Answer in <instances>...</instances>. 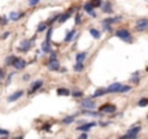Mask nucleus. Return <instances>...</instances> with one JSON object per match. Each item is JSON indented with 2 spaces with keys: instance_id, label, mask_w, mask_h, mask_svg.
<instances>
[{
  "instance_id": "12",
  "label": "nucleus",
  "mask_w": 148,
  "mask_h": 139,
  "mask_svg": "<svg viewBox=\"0 0 148 139\" xmlns=\"http://www.w3.org/2000/svg\"><path fill=\"white\" fill-rule=\"evenodd\" d=\"M147 27H148V18H140V20L137 21V30L143 31Z\"/></svg>"
},
{
  "instance_id": "19",
  "label": "nucleus",
  "mask_w": 148,
  "mask_h": 139,
  "mask_svg": "<svg viewBox=\"0 0 148 139\" xmlns=\"http://www.w3.org/2000/svg\"><path fill=\"white\" fill-rule=\"evenodd\" d=\"M121 20V17H109V18H105V20H103V25H112V23L115 22H118V21Z\"/></svg>"
},
{
  "instance_id": "36",
  "label": "nucleus",
  "mask_w": 148,
  "mask_h": 139,
  "mask_svg": "<svg viewBox=\"0 0 148 139\" xmlns=\"http://www.w3.org/2000/svg\"><path fill=\"white\" fill-rule=\"evenodd\" d=\"M130 90H131V86H122V88H121V90H120V92H121V94H123V92H127V91H130Z\"/></svg>"
},
{
  "instance_id": "23",
  "label": "nucleus",
  "mask_w": 148,
  "mask_h": 139,
  "mask_svg": "<svg viewBox=\"0 0 148 139\" xmlns=\"http://www.w3.org/2000/svg\"><path fill=\"white\" fill-rule=\"evenodd\" d=\"M86 57H87V52H79V53H77L76 55L77 63H83Z\"/></svg>"
},
{
  "instance_id": "16",
  "label": "nucleus",
  "mask_w": 148,
  "mask_h": 139,
  "mask_svg": "<svg viewBox=\"0 0 148 139\" xmlns=\"http://www.w3.org/2000/svg\"><path fill=\"white\" fill-rule=\"evenodd\" d=\"M17 59H18V57H17L16 55H9V56L5 59V65L7 66H13L14 63L17 61Z\"/></svg>"
},
{
  "instance_id": "7",
  "label": "nucleus",
  "mask_w": 148,
  "mask_h": 139,
  "mask_svg": "<svg viewBox=\"0 0 148 139\" xmlns=\"http://www.w3.org/2000/svg\"><path fill=\"white\" fill-rule=\"evenodd\" d=\"M99 111L103 112V113H115L117 111V107L115 104H103L100 108H99Z\"/></svg>"
},
{
  "instance_id": "33",
  "label": "nucleus",
  "mask_w": 148,
  "mask_h": 139,
  "mask_svg": "<svg viewBox=\"0 0 148 139\" xmlns=\"http://www.w3.org/2000/svg\"><path fill=\"white\" fill-rule=\"evenodd\" d=\"M72 96H74V98H82V96H83V92H82V91H73Z\"/></svg>"
},
{
  "instance_id": "37",
  "label": "nucleus",
  "mask_w": 148,
  "mask_h": 139,
  "mask_svg": "<svg viewBox=\"0 0 148 139\" xmlns=\"http://www.w3.org/2000/svg\"><path fill=\"white\" fill-rule=\"evenodd\" d=\"M82 23V16L79 13L76 14V25H81Z\"/></svg>"
},
{
  "instance_id": "4",
  "label": "nucleus",
  "mask_w": 148,
  "mask_h": 139,
  "mask_svg": "<svg viewBox=\"0 0 148 139\" xmlns=\"http://www.w3.org/2000/svg\"><path fill=\"white\" fill-rule=\"evenodd\" d=\"M142 130V126H133V128H130L127 130V134L126 135H123L125 136V139H137V136H138V134H139V131Z\"/></svg>"
},
{
  "instance_id": "1",
  "label": "nucleus",
  "mask_w": 148,
  "mask_h": 139,
  "mask_svg": "<svg viewBox=\"0 0 148 139\" xmlns=\"http://www.w3.org/2000/svg\"><path fill=\"white\" fill-rule=\"evenodd\" d=\"M35 40V37H33L31 39H26V40H22L20 43V45L17 47V51L18 52H29L30 48L33 47V42Z\"/></svg>"
},
{
  "instance_id": "28",
  "label": "nucleus",
  "mask_w": 148,
  "mask_h": 139,
  "mask_svg": "<svg viewBox=\"0 0 148 139\" xmlns=\"http://www.w3.org/2000/svg\"><path fill=\"white\" fill-rule=\"evenodd\" d=\"M138 105L139 107H147L148 105V98H142V99H139V102H138Z\"/></svg>"
},
{
  "instance_id": "35",
  "label": "nucleus",
  "mask_w": 148,
  "mask_h": 139,
  "mask_svg": "<svg viewBox=\"0 0 148 139\" xmlns=\"http://www.w3.org/2000/svg\"><path fill=\"white\" fill-rule=\"evenodd\" d=\"M55 60H57V52L52 51L50 55V61H55Z\"/></svg>"
},
{
  "instance_id": "40",
  "label": "nucleus",
  "mask_w": 148,
  "mask_h": 139,
  "mask_svg": "<svg viewBox=\"0 0 148 139\" xmlns=\"http://www.w3.org/2000/svg\"><path fill=\"white\" fill-rule=\"evenodd\" d=\"M42 130H44V131H50V130H51V125H50V124H44V125L42 126Z\"/></svg>"
},
{
  "instance_id": "9",
  "label": "nucleus",
  "mask_w": 148,
  "mask_h": 139,
  "mask_svg": "<svg viewBox=\"0 0 148 139\" xmlns=\"http://www.w3.org/2000/svg\"><path fill=\"white\" fill-rule=\"evenodd\" d=\"M27 65H29V64L26 63L25 60H23V59H21V57H18V59H17V61H16V63H14L13 68L16 69V70H22V69H25Z\"/></svg>"
},
{
  "instance_id": "6",
  "label": "nucleus",
  "mask_w": 148,
  "mask_h": 139,
  "mask_svg": "<svg viewBox=\"0 0 148 139\" xmlns=\"http://www.w3.org/2000/svg\"><path fill=\"white\" fill-rule=\"evenodd\" d=\"M23 95H25V91L23 90H17V91H14L13 94H11L8 98H7V102L8 103H14V102H17V100H20Z\"/></svg>"
},
{
  "instance_id": "39",
  "label": "nucleus",
  "mask_w": 148,
  "mask_h": 139,
  "mask_svg": "<svg viewBox=\"0 0 148 139\" xmlns=\"http://www.w3.org/2000/svg\"><path fill=\"white\" fill-rule=\"evenodd\" d=\"M5 72H4V69L3 68H0V82H1V81L4 80V78H5Z\"/></svg>"
},
{
  "instance_id": "29",
  "label": "nucleus",
  "mask_w": 148,
  "mask_h": 139,
  "mask_svg": "<svg viewBox=\"0 0 148 139\" xmlns=\"http://www.w3.org/2000/svg\"><path fill=\"white\" fill-rule=\"evenodd\" d=\"M83 113L88 114V116H91V117H100L101 116V113H96V112H94V111H87V109H84Z\"/></svg>"
},
{
  "instance_id": "48",
  "label": "nucleus",
  "mask_w": 148,
  "mask_h": 139,
  "mask_svg": "<svg viewBox=\"0 0 148 139\" xmlns=\"http://www.w3.org/2000/svg\"><path fill=\"white\" fill-rule=\"evenodd\" d=\"M0 25H1V18H0Z\"/></svg>"
},
{
  "instance_id": "11",
  "label": "nucleus",
  "mask_w": 148,
  "mask_h": 139,
  "mask_svg": "<svg viewBox=\"0 0 148 139\" xmlns=\"http://www.w3.org/2000/svg\"><path fill=\"white\" fill-rule=\"evenodd\" d=\"M73 11H76V8H70L68 12H65V13H62V14H60V18H59V23H64V22H66L70 18V16H72V13H73Z\"/></svg>"
},
{
  "instance_id": "3",
  "label": "nucleus",
  "mask_w": 148,
  "mask_h": 139,
  "mask_svg": "<svg viewBox=\"0 0 148 139\" xmlns=\"http://www.w3.org/2000/svg\"><path fill=\"white\" fill-rule=\"evenodd\" d=\"M116 37L120 38V39L125 40V42H131V35H130V33H129V30H126V29H118L117 31H116Z\"/></svg>"
},
{
  "instance_id": "38",
  "label": "nucleus",
  "mask_w": 148,
  "mask_h": 139,
  "mask_svg": "<svg viewBox=\"0 0 148 139\" xmlns=\"http://www.w3.org/2000/svg\"><path fill=\"white\" fill-rule=\"evenodd\" d=\"M40 0H29V7H35L39 4Z\"/></svg>"
},
{
  "instance_id": "25",
  "label": "nucleus",
  "mask_w": 148,
  "mask_h": 139,
  "mask_svg": "<svg viewBox=\"0 0 148 139\" xmlns=\"http://www.w3.org/2000/svg\"><path fill=\"white\" fill-rule=\"evenodd\" d=\"M74 35H76V30H74V29H73V30H70V31H68V34L65 35V42L69 43L70 40L74 38Z\"/></svg>"
},
{
  "instance_id": "42",
  "label": "nucleus",
  "mask_w": 148,
  "mask_h": 139,
  "mask_svg": "<svg viewBox=\"0 0 148 139\" xmlns=\"http://www.w3.org/2000/svg\"><path fill=\"white\" fill-rule=\"evenodd\" d=\"M11 34H12V31H4V34L1 35V38H3V39H7V38H8Z\"/></svg>"
},
{
  "instance_id": "44",
  "label": "nucleus",
  "mask_w": 148,
  "mask_h": 139,
  "mask_svg": "<svg viewBox=\"0 0 148 139\" xmlns=\"http://www.w3.org/2000/svg\"><path fill=\"white\" fill-rule=\"evenodd\" d=\"M22 80H23V81H29V80H30V74H29V73L23 74V77H22Z\"/></svg>"
},
{
  "instance_id": "2",
  "label": "nucleus",
  "mask_w": 148,
  "mask_h": 139,
  "mask_svg": "<svg viewBox=\"0 0 148 139\" xmlns=\"http://www.w3.org/2000/svg\"><path fill=\"white\" fill-rule=\"evenodd\" d=\"M43 85H44V82H43V80H36V81H34V82L30 85V88H29V91H27L29 96H31V95H34V94H35V92H36V91H39L40 88L43 87Z\"/></svg>"
},
{
  "instance_id": "47",
  "label": "nucleus",
  "mask_w": 148,
  "mask_h": 139,
  "mask_svg": "<svg viewBox=\"0 0 148 139\" xmlns=\"http://www.w3.org/2000/svg\"><path fill=\"white\" fill-rule=\"evenodd\" d=\"M60 72H61V73H65V72H66V69H65V68H61V69H60Z\"/></svg>"
},
{
  "instance_id": "49",
  "label": "nucleus",
  "mask_w": 148,
  "mask_h": 139,
  "mask_svg": "<svg viewBox=\"0 0 148 139\" xmlns=\"http://www.w3.org/2000/svg\"><path fill=\"white\" fill-rule=\"evenodd\" d=\"M121 139H125V136H122V138H121Z\"/></svg>"
},
{
  "instance_id": "18",
  "label": "nucleus",
  "mask_w": 148,
  "mask_h": 139,
  "mask_svg": "<svg viewBox=\"0 0 148 139\" xmlns=\"http://www.w3.org/2000/svg\"><path fill=\"white\" fill-rule=\"evenodd\" d=\"M76 116H77V114L66 116V117H64V118L61 120V122L64 124V125H70V124H73V122H74V120H76Z\"/></svg>"
},
{
  "instance_id": "20",
  "label": "nucleus",
  "mask_w": 148,
  "mask_h": 139,
  "mask_svg": "<svg viewBox=\"0 0 148 139\" xmlns=\"http://www.w3.org/2000/svg\"><path fill=\"white\" fill-rule=\"evenodd\" d=\"M56 92H57L59 96H69L70 95V91L68 90V88H65V87H59Z\"/></svg>"
},
{
  "instance_id": "50",
  "label": "nucleus",
  "mask_w": 148,
  "mask_h": 139,
  "mask_svg": "<svg viewBox=\"0 0 148 139\" xmlns=\"http://www.w3.org/2000/svg\"><path fill=\"white\" fill-rule=\"evenodd\" d=\"M147 118H148V116H147Z\"/></svg>"
},
{
  "instance_id": "46",
  "label": "nucleus",
  "mask_w": 148,
  "mask_h": 139,
  "mask_svg": "<svg viewBox=\"0 0 148 139\" xmlns=\"http://www.w3.org/2000/svg\"><path fill=\"white\" fill-rule=\"evenodd\" d=\"M13 139H25V136H23L22 134H21V135H17V136H14Z\"/></svg>"
},
{
  "instance_id": "32",
  "label": "nucleus",
  "mask_w": 148,
  "mask_h": 139,
  "mask_svg": "<svg viewBox=\"0 0 148 139\" xmlns=\"http://www.w3.org/2000/svg\"><path fill=\"white\" fill-rule=\"evenodd\" d=\"M14 72H12V73H9L8 76H7V81H5V86H9L11 85V82H12V78H13V76H14Z\"/></svg>"
},
{
  "instance_id": "13",
  "label": "nucleus",
  "mask_w": 148,
  "mask_h": 139,
  "mask_svg": "<svg viewBox=\"0 0 148 139\" xmlns=\"http://www.w3.org/2000/svg\"><path fill=\"white\" fill-rule=\"evenodd\" d=\"M47 66H48V69H50L51 72L60 70V63H59V60H55V61H48Z\"/></svg>"
},
{
  "instance_id": "14",
  "label": "nucleus",
  "mask_w": 148,
  "mask_h": 139,
  "mask_svg": "<svg viewBox=\"0 0 148 139\" xmlns=\"http://www.w3.org/2000/svg\"><path fill=\"white\" fill-rule=\"evenodd\" d=\"M23 16H25V13H23V12H11V13H9V20L11 21H18L20 20V18H22Z\"/></svg>"
},
{
  "instance_id": "45",
  "label": "nucleus",
  "mask_w": 148,
  "mask_h": 139,
  "mask_svg": "<svg viewBox=\"0 0 148 139\" xmlns=\"http://www.w3.org/2000/svg\"><path fill=\"white\" fill-rule=\"evenodd\" d=\"M108 125H109V122H103V121L100 122V126H101V128H105V126H108Z\"/></svg>"
},
{
  "instance_id": "17",
  "label": "nucleus",
  "mask_w": 148,
  "mask_h": 139,
  "mask_svg": "<svg viewBox=\"0 0 148 139\" xmlns=\"http://www.w3.org/2000/svg\"><path fill=\"white\" fill-rule=\"evenodd\" d=\"M42 51L44 52V53H51V52H52V47H51L50 42L44 40V42L42 43Z\"/></svg>"
},
{
  "instance_id": "43",
  "label": "nucleus",
  "mask_w": 148,
  "mask_h": 139,
  "mask_svg": "<svg viewBox=\"0 0 148 139\" xmlns=\"http://www.w3.org/2000/svg\"><path fill=\"white\" fill-rule=\"evenodd\" d=\"M104 30H106V31H112V26L110 25H103Z\"/></svg>"
},
{
  "instance_id": "41",
  "label": "nucleus",
  "mask_w": 148,
  "mask_h": 139,
  "mask_svg": "<svg viewBox=\"0 0 148 139\" xmlns=\"http://www.w3.org/2000/svg\"><path fill=\"white\" fill-rule=\"evenodd\" d=\"M78 139H88V134H87V133H82L81 135L78 136Z\"/></svg>"
},
{
  "instance_id": "10",
  "label": "nucleus",
  "mask_w": 148,
  "mask_h": 139,
  "mask_svg": "<svg viewBox=\"0 0 148 139\" xmlns=\"http://www.w3.org/2000/svg\"><path fill=\"white\" fill-rule=\"evenodd\" d=\"M94 126H96V122H86V124H83V125H81V126H77V130L82 131V133H87V131L91 128H94Z\"/></svg>"
},
{
  "instance_id": "26",
  "label": "nucleus",
  "mask_w": 148,
  "mask_h": 139,
  "mask_svg": "<svg viewBox=\"0 0 148 139\" xmlns=\"http://www.w3.org/2000/svg\"><path fill=\"white\" fill-rule=\"evenodd\" d=\"M47 29H48L47 22H40L39 25H38V27H36V33H43L44 30H47Z\"/></svg>"
},
{
  "instance_id": "34",
  "label": "nucleus",
  "mask_w": 148,
  "mask_h": 139,
  "mask_svg": "<svg viewBox=\"0 0 148 139\" xmlns=\"http://www.w3.org/2000/svg\"><path fill=\"white\" fill-rule=\"evenodd\" d=\"M9 130H5V129H1L0 128V136H9Z\"/></svg>"
},
{
  "instance_id": "5",
  "label": "nucleus",
  "mask_w": 148,
  "mask_h": 139,
  "mask_svg": "<svg viewBox=\"0 0 148 139\" xmlns=\"http://www.w3.org/2000/svg\"><path fill=\"white\" fill-rule=\"evenodd\" d=\"M81 107L87 109V111H94L96 108V103L92 100V98H84L81 103Z\"/></svg>"
},
{
  "instance_id": "30",
  "label": "nucleus",
  "mask_w": 148,
  "mask_h": 139,
  "mask_svg": "<svg viewBox=\"0 0 148 139\" xmlns=\"http://www.w3.org/2000/svg\"><path fill=\"white\" fill-rule=\"evenodd\" d=\"M52 33H53V29H52V26H50V27L47 29V34H46V40H47V42H50V40H51Z\"/></svg>"
},
{
  "instance_id": "21",
  "label": "nucleus",
  "mask_w": 148,
  "mask_h": 139,
  "mask_svg": "<svg viewBox=\"0 0 148 139\" xmlns=\"http://www.w3.org/2000/svg\"><path fill=\"white\" fill-rule=\"evenodd\" d=\"M105 94H106L105 88H98V90L94 92V95H92L91 98H92V99H94V98H101V96H104Z\"/></svg>"
},
{
  "instance_id": "27",
  "label": "nucleus",
  "mask_w": 148,
  "mask_h": 139,
  "mask_svg": "<svg viewBox=\"0 0 148 139\" xmlns=\"http://www.w3.org/2000/svg\"><path fill=\"white\" fill-rule=\"evenodd\" d=\"M73 69H74L76 72H82L84 69L83 63H76V64H74V66H73Z\"/></svg>"
},
{
  "instance_id": "24",
  "label": "nucleus",
  "mask_w": 148,
  "mask_h": 139,
  "mask_svg": "<svg viewBox=\"0 0 148 139\" xmlns=\"http://www.w3.org/2000/svg\"><path fill=\"white\" fill-rule=\"evenodd\" d=\"M90 34H91L92 38H95V39H100L101 38V33L96 29H90Z\"/></svg>"
},
{
  "instance_id": "15",
  "label": "nucleus",
  "mask_w": 148,
  "mask_h": 139,
  "mask_svg": "<svg viewBox=\"0 0 148 139\" xmlns=\"http://www.w3.org/2000/svg\"><path fill=\"white\" fill-rule=\"evenodd\" d=\"M83 9L90 14V16H91V17H96V13L94 12V7L91 5V3H90V1L84 4V5H83Z\"/></svg>"
},
{
  "instance_id": "8",
  "label": "nucleus",
  "mask_w": 148,
  "mask_h": 139,
  "mask_svg": "<svg viewBox=\"0 0 148 139\" xmlns=\"http://www.w3.org/2000/svg\"><path fill=\"white\" fill-rule=\"evenodd\" d=\"M122 83H120V82H115V83H112V85H109L108 87L105 88L106 90V94H112V92H120V90L122 88Z\"/></svg>"
},
{
  "instance_id": "22",
  "label": "nucleus",
  "mask_w": 148,
  "mask_h": 139,
  "mask_svg": "<svg viewBox=\"0 0 148 139\" xmlns=\"http://www.w3.org/2000/svg\"><path fill=\"white\" fill-rule=\"evenodd\" d=\"M103 12H104V13H112V12H113L112 3H110V1H105V4L103 5Z\"/></svg>"
},
{
  "instance_id": "31",
  "label": "nucleus",
  "mask_w": 148,
  "mask_h": 139,
  "mask_svg": "<svg viewBox=\"0 0 148 139\" xmlns=\"http://www.w3.org/2000/svg\"><path fill=\"white\" fill-rule=\"evenodd\" d=\"M90 3H91V5L94 7V8H99V7L103 5V3H101V0H91Z\"/></svg>"
}]
</instances>
